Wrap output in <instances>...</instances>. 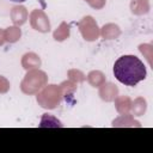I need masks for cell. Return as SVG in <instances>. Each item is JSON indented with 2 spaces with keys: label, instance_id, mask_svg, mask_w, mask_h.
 Here are the masks:
<instances>
[{
  "label": "cell",
  "instance_id": "obj_2",
  "mask_svg": "<svg viewBox=\"0 0 153 153\" xmlns=\"http://www.w3.org/2000/svg\"><path fill=\"white\" fill-rule=\"evenodd\" d=\"M11 1H13V2H24L25 0H11Z\"/></svg>",
  "mask_w": 153,
  "mask_h": 153
},
{
  "label": "cell",
  "instance_id": "obj_1",
  "mask_svg": "<svg viewBox=\"0 0 153 153\" xmlns=\"http://www.w3.org/2000/svg\"><path fill=\"white\" fill-rule=\"evenodd\" d=\"M114 75L120 82L135 86L146 79L147 71L143 62L135 55H123L114 65Z\"/></svg>",
  "mask_w": 153,
  "mask_h": 153
}]
</instances>
